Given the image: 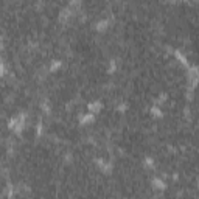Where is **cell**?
Wrapping results in <instances>:
<instances>
[{"instance_id":"cell-1","label":"cell","mask_w":199,"mask_h":199,"mask_svg":"<svg viewBox=\"0 0 199 199\" xmlns=\"http://www.w3.org/2000/svg\"><path fill=\"white\" fill-rule=\"evenodd\" d=\"M188 83H190L191 89L199 83V68L198 67H190L188 68Z\"/></svg>"},{"instance_id":"cell-4","label":"cell","mask_w":199,"mask_h":199,"mask_svg":"<svg viewBox=\"0 0 199 199\" xmlns=\"http://www.w3.org/2000/svg\"><path fill=\"white\" fill-rule=\"evenodd\" d=\"M153 185H154L156 188H163V187H165V184H163L160 179H154L153 181Z\"/></svg>"},{"instance_id":"cell-2","label":"cell","mask_w":199,"mask_h":199,"mask_svg":"<svg viewBox=\"0 0 199 199\" xmlns=\"http://www.w3.org/2000/svg\"><path fill=\"white\" fill-rule=\"evenodd\" d=\"M101 109V103H90V104H89V112H92V114H97L98 111Z\"/></svg>"},{"instance_id":"cell-3","label":"cell","mask_w":199,"mask_h":199,"mask_svg":"<svg viewBox=\"0 0 199 199\" xmlns=\"http://www.w3.org/2000/svg\"><path fill=\"white\" fill-rule=\"evenodd\" d=\"M93 120V114L92 112H89V114H86L83 118H81V125H86V123H90Z\"/></svg>"},{"instance_id":"cell-5","label":"cell","mask_w":199,"mask_h":199,"mask_svg":"<svg viewBox=\"0 0 199 199\" xmlns=\"http://www.w3.org/2000/svg\"><path fill=\"white\" fill-rule=\"evenodd\" d=\"M97 28H98V30H106V28H107V20H103V22H100Z\"/></svg>"}]
</instances>
